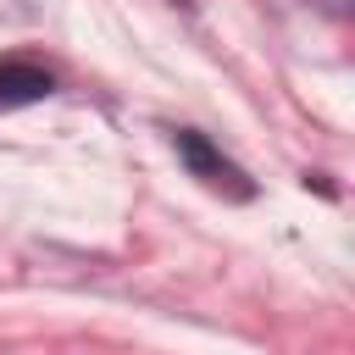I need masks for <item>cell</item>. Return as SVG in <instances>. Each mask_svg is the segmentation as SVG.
<instances>
[{"label": "cell", "instance_id": "2", "mask_svg": "<svg viewBox=\"0 0 355 355\" xmlns=\"http://www.w3.org/2000/svg\"><path fill=\"white\" fill-rule=\"evenodd\" d=\"M50 89H55V78H50L44 67H33V61H0V111L33 105V100H44Z\"/></svg>", "mask_w": 355, "mask_h": 355}, {"label": "cell", "instance_id": "1", "mask_svg": "<svg viewBox=\"0 0 355 355\" xmlns=\"http://www.w3.org/2000/svg\"><path fill=\"white\" fill-rule=\"evenodd\" d=\"M178 155H183V166L205 183V189H216V194H233V200H250L255 194V183L205 139V133H194V128H178Z\"/></svg>", "mask_w": 355, "mask_h": 355}]
</instances>
